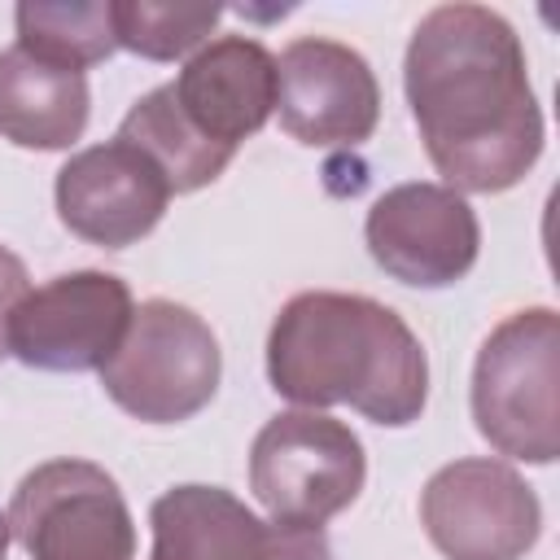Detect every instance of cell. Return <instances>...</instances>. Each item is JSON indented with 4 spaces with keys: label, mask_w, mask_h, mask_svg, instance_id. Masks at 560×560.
<instances>
[{
    "label": "cell",
    "mask_w": 560,
    "mask_h": 560,
    "mask_svg": "<svg viewBox=\"0 0 560 560\" xmlns=\"http://www.w3.org/2000/svg\"><path fill=\"white\" fill-rule=\"evenodd\" d=\"M420 144L446 188L508 192L542 153V109L512 22L486 4L429 9L402 57Z\"/></svg>",
    "instance_id": "1"
},
{
    "label": "cell",
    "mask_w": 560,
    "mask_h": 560,
    "mask_svg": "<svg viewBox=\"0 0 560 560\" xmlns=\"http://www.w3.org/2000/svg\"><path fill=\"white\" fill-rule=\"evenodd\" d=\"M171 201L166 175L127 140L79 149L57 171V219L88 245L127 249L144 241Z\"/></svg>",
    "instance_id": "12"
},
{
    "label": "cell",
    "mask_w": 560,
    "mask_h": 560,
    "mask_svg": "<svg viewBox=\"0 0 560 560\" xmlns=\"http://www.w3.org/2000/svg\"><path fill=\"white\" fill-rule=\"evenodd\" d=\"M368 481V455L350 424L324 411H280L249 446V490L271 521L324 529Z\"/></svg>",
    "instance_id": "5"
},
{
    "label": "cell",
    "mask_w": 560,
    "mask_h": 560,
    "mask_svg": "<svg viewBox=\"0 0 560 560\" xmlns=\"http://www.w3.org/2000/svg\"><path fill=\"white\" fill-rule=\"evenodd\" d=\"M18 22V48L66 66L88 70L114 57V0H22L13 9Z\"/></svg>",
    "instance_id": "16"
},
{
    "label": "cell",
    "mask_w": 560,
    "mask_h": 560,
    "mask_svg": "<svg viewBox=\"0 0 560 560\" xmlns=\"http://www.w3.org/2000/svg\"><path fill=\"white\" fill-rule=\"evenodd\" d=\"M92 114L83 70L52 66L26 48L0 52V136L18 149H70Z\"/></svg>",
    "instance_id": "14"
},
{
    "label": "cell",
    "mask_w": 560,
    "mask_h": 560,
    "mask_svg": "<svg viewBox=\"0 0 560 560\" xmlns=\"http://www.w3.org/2000/svg\"><path fill=\"white\" fill-rule=\"evenodd\" d=\"M280 127L311 149H354L381 122V83L350 44L302 35L276 57Z\"/></svg>",
    "instance_id": "10"
},
{
    "label": "cell",
    "mask_w": 560,
    "mask_h": 560,
    "mask_svg": "<svg viewBox=\"0 0 560 560\" xmlns=\"http://www.w3.org/2000/svg\"><path fill=\"white\" fill-rule=\"evenodd\" d=\"M560 385V324L551 306L512 311L481 341L472 363L477 433L508 459L551 464L560 455L556 420Z\"/></svg>",
    "instance_id": "3"
},
{
    "label": "cell",
    "mask_w": 560,
    "mask_h": 560,
    "mask_svg": "<svg viewBox=\"0 0 560 560\" xmlns=\"http://www.w3.org/2000/svg\"><path fill=\"white\" fill-rule=\"evenodd\" d=\"M136 315L114 271H66L31 289L9 319V354L39 372H101Z\"/></svg>",
    "instance_id": "8"
},
{
    "label": "cell",
    "mask_w": 560,
    "mask_h": 560,
    "mask_svg": "<svg viewBox=\"0 0 560 560\" xmlns=\"http://www.w3.org/2000/svg\"><path fill=\"white\" fill-rule=\"evenodd\" d=\"M363 241L372 262L398 284L451 289L481 254V223L455 188L411 179L372 201Z\"/></svg>",
    "instance_id": "9"
},
{
    "label": "cell",
    "mask_w": 560,
    "mask_h": 560,
    "mask_svg": "<svg viewBox=\"0 0 560 560\" xmlns=\"http://www.w3.org/2000/svg\"><path fill=\"white\" fill-rule=\"evenodd\" d=\"M31 293V276H26V262L0 245V359L9 354V319L18 311V302Z\"/></svg>",
    "instance_id": "18"
},
{
    "label": "cell",
    "mask_w": 560,
    "mask_h": 560,
    "mask_svg": "<svg viewBox=\"0 0 560 560\" xmlns=\"http://www.w3.org/2000/svg\"><path fill=\"white\" fill-rule=\"evenodd\" d=\"M114 140L136 144V149L166 175L171 192H197V188L214 184V179L228 171V162H232V153L206 144V140L179 118V109H175L166 83L153 88V92H144V96L122 114Z\"/></svg>",
    "instance_id": "15"
},
{
    "label": "cell",
    "mask_w": 560,
    "mask_h": 560,
    "mask_svg": "<svg viewBox=\"0 0 560 560\" xmlns=\"http://www.w3.org/2000/svg\"><path fill=\"white\" fill-rule=\"evenodd\" d=\"M267 381L306 411L346 402L385 429L416 424L429 402L420 337L368 293L311 289L289 298L267 332Z\"/></svg>",
    "instance_id": "2"
},
{
    "label": "cell",
    "mask_w": 560,
    "mask_h": 560,
    "mask_svg": "<svg viewBox=\"0 0 560 560\" xmlns=\"http://www.w3.org/2000/svg\"><path fill=\"white\" fill-rule=\"evenodd\" d=\"M9 538H13V534H9V516H0V560L9 556Z\"/></svg>",
    "instance_id": "19"
},
{
    "label": "cell",
    "mask_w": 560,
    "mask_h": 560,
    "mask_svg": "<svg viewBox=\"0 0 560 560\" xmlns=\"http://www.w3.org/2000/svg\"><path fill=\"white\" fill-rule=\"evenodd\" d=\"M9 534L31 560H136V521L92 459H48L9 499Z\"/></svg>",
    "instance_id": "6"
},
{
    "label": "cell",
    "mask_w": 560,
    "mask_h": 560,
    "mask_svg": "<svg viewBox=\"0 0 560 560\" xmlns=\"http://www.w3.org/2000/svg\"><path fill=\"white\" fill-rule=\"evenodd\" d=\"M219 376L223 354L210 324L184 302L149 298L101 368V389L140 424H184L210 407Z\"/></svg>",
    "instance_id": "4"
},
{
    "label": "cell",
    "mask_w": 560,
    "mask_h": 560,
    "mask_svg": "<svg viewBox=\"0 0 560 560\" xmlns=\"http://www.w3.org/2000/svg\"><path fill=\"white\" fill-rule=\"evenodd\" d=\"M420 525L446 560H521L542 534V503L503 459H455L420 490Z\"/></svg>",
    "instance_id": "7"
},
{
    "label": "cell",
    "mask_w": 560,
    "mask_h": 560,
    "mask_svg": "<svg viewBox=\"0 0 560 560\" xmlns=\"http://www.w3.org/2000/svg\"><path fill=\"white\" fill-rule=\"evenodd\" d=\"M219 4H149V0H114V35L118 48L144 61L188 57L219 26Z\"/></svg>",
    "instance_id": "17"
},
{
    "label": "cell",
    "mask_w": 560,
    "mask_h": 560,
    "mask_svg": "<svg viewBox=\"0 0 560 560\" xmlns=\"http://www.w3.org/2000/svg\"><path fill=\"white\" fill-rule=\"evenodd\" d=\"M179 118L214 149L232 153L276 114V57L249 35L201 44L166 83Z\"/></svg>",
    "instance_id": "13"
},
{
    "label": "cell",
    "mask_w": 560,
    "mask_h": 560,
    "mask_svg": "<svg viewBox=\"0 0 560 560\" xmlns=\"http://www.w3.org/2000/svg\"><path fill=\"white\" fill-rule=\"evenodd\" d=\"M149 560H332L324 529L262 521L223 486H175L149 508Z\"/></svg>",
    "instance_id": "11"
}]
</instances>
